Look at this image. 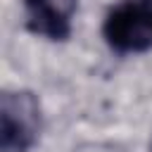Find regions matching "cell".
I'll return each instance as SVG.
<instances>
[{"instance_id":"obj_1","label":"cell","mask_w":152,"mask_h":152,"mask_svg":"<svg viewBox=\"0 0 152 152\" xmlns=\"http://www.w3.org/2000/svg\"><path fill=\"white\" fill-rule=\"evenodd\" d=\"M102 36L119 55L152 50V0H119L102 21Z\"/></svg>"},{"instance_id":"obj_2","label":"cell","mask_w":152,"mask_h":152,"mask_svg":"<svg viewBox=\"0 0 152 152\" xmlns=\"http://www.w3.org/2000/svg\"><path fill=\"white\" fill-rule=\"evenodd\" d=\"M40 102L31 90H5L0 95V150L28 152L40 135Z\"/></svg>"},{"instance_id":"obj_3","label":"cell","mask_w":152,"mask_h":152,"mask_svg":"<svg viewBox=\"0 0 152 152\" xmlns=\"http://www.w3.org/2000/svg\"><path fill=\"white\" fill-rule=\"evenodd\" d=\"M74 12L76 0H26V28L48 40H66Z\"/></svg>"}]
</instances>
